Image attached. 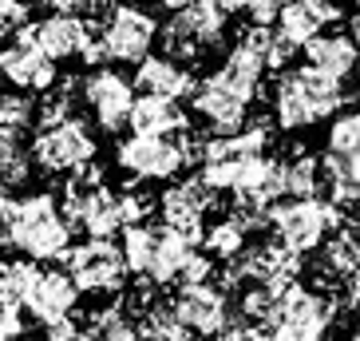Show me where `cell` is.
<instances>
[{
    "label": "cell",
    "instance_id": "6da1fadb",
    "mask_svg": "<svg viewBox=\"0 0 360 341\" xmlns=\"http://www.w3.org/2000/svg\"><path fill=\"white\" fill-rule=\"evenodd\" d=\"M269 72L262 56L245 52L242 44H233L226 60L214 68L206 80H198L191 92V107L214 135H238L250 119V104L262 92V75Z\"/></svg>",
    "mask_w": 360,
    "mask_h": 341
},
{
    "label": "cell",
    "instance_id": "7a4b0ae2",
    "mask_svg": "<svg viewBox=\"0 0 360 341\" xmlns=\"http://www.w3.org/2000/svg\"><path fill=\"white\" fill-rule=\"evenodd\" d=\"M72 223H68L60 199L48 191H32L12 199L4 223H0V250L24 254L32 262H56L72 250Z\"/></svg>",
    "mask_w": 360,
    "mask_h": 341
},
{
    "label": "cell",
    "instance_id": "3957f363",
    "mask_svg": "<svg viewBox=\"0 0 360 341\" xmlns=\"http://www.w3.org/2000/svg\"><path fill=\"white\" fill-rule=\"evenodd\" d=\"M345 99H349V92H345L340 80L305 64V68L277 75L274 96H269V111H274V123L281 131H305L313 123H321V119L337 116Z\"/></svg>",
    "mask_w": 360,
    "mask_h": 341
},
{
    "label": "cell",
    "instance_id": "277c9868",
    "mask_svg": "<svg viewBox=\"0 0 360 341\" xmlns=\"http://www.w3.org/2000/svg\"><path fill=\"white\" fill-rule=\"evenodd\" d=\"M60 206H64L72 230H84L87 238H115L131 226L123 191L107 187L99 163H87L75 175H68L64 191H60Z\"/></svg>",
    "mask_w": 360,
    "mask_h": 341
},
{
    "label": "cell",
    "instance_id": "5b68a950",
    "mask_svg": "<svg viewBox=\"0 0 360 341\" xmlns=\"http://www.w3.org/2000/svg\"><path fill=\"white\" fill-rule=\"evenodd\" d=\"M123 258H127V270L135 278H147L155 286H170V282H182L186 266L198 254V242H191L186 235L170 230L167 223H135L123 230Z\"/></svg>",
    "mask_w": 360,
    "mask_h": 341
},
{
    "label": "cell",
    "instance_id": "8992f818",
    "mask_svg": "<svg viewBox=\"0 0 360 341\" xmlns=\"http://www.w3.org/2000/svg\"><path fill=\"white\" fill-rule=\"evenodd\" d=\"M206 139L194 135L191 128L174 135H131L115 143V163L139 182H162L174 179L186 167H202Z\"/></svg>",
    "mask_w": 360,
    "mask_h": 341
},
{
    "label": "cell",
    "instance_id": "52a82bcc",
    "mask_svg": "<svg viewBox=\"0 0 360 341\" xmlns=\"http://www.w3.org/2000/svg\"><path fill=\"white\" fill-rule=\"evenodd\" d=\"M333 318H337V302L328 298L325 290L293 282L285 290L281 306H277V318L265 330H257V337L262 341H325Z\"/></svg>",
    "mask_w": 360,
    "mask_h": 341
},
{
    "label": "cell",
    "instance_id": "ba28073f",
    "mask_svg": "<svg viewBox=\"0 0 360 341\" xmlns=\"http://www.w3.org/2000/svg\"><path fill=\"white\" fill-rule=\"evenodd\" d=\"M28 151H32L36 170L56 179V175H75L79 167L96 163L99 143H96V128L87 119L72 116L64 123H52V128H36Z\"/></svg>",
    "mask_w": 360,
    "mask_h": 341
},
{
    "label": "cell",
    "instance_id": "9c48e42d",
    "mask_svg": "<svg viewBox=\"0 0 360 341\" xmlns=\"http://www.w3.org/2000/svg\"><path fill=\"white\" fill-rule=\"evenodd\" d=\"M337 226H345V218L325 199H289V203L274 206V238L297 250L301 258L321 250Z\"/></svg>",
    "mask_w": 360,
    "mask_h": 341
},
{
    "label": "cell",
    "instance_id": "30bf717a",
    "mask_svg": "<svg viewBox=\"0 0 360 341\" xmlns=\"http://www.w3.org/2000/svg\"><path fill=\"white\" fill-rule=\"evenodd\" d=\"M64 270L75 278L79 294H123L131 274L123 246L111 238H87V242L72 246L64 258Z\"/></svg>",
    "mask_w": 360,
    "mask_h": 341
},
{
    "label": "cell",
    "instance_id": "8fae6325",
    "mask_svg": "<svg viewBox=\"0 0 360 341\" xmlns=\"http://www.w3.org/2000/svg\"><path fill=\"white\" fill-rule=\"evenodd\" d=\"M79 87H84V104L96 119V128L107 131V135H115L119 128H127L131 123V111H135V80H127L123 72L115 68H87L79 75Z\"/></svg>",
    "mask_w": 360,
    "mask_h": 341
},
{
    "label": "cell",
    "instance_id": "7c38bea8",
    "mask_svg": "<svg viewBox=\"0 0 360 341\" xmlns=\"http://www.w3.org/2000/svg\"><path fill=\"white\" fill-rule=\"evenodd\" d=\"M99 40H103L107 60L115 64H143L150 48L159 44V20L139 4H119L103 24H99Z\"/></svg>",
    "mask_w": 360,
    "mask_h": 341
},
{
    "label": "cell",
    "instance_id": "4fadbf2b",
    "mask_svg": "<svg viewBox=\"0 0 360 341\" xmlns=\"http://www.w3.org/2000/svg\"><path fill=\"white\" fill-rule=\"evenodd\" d=\"M0 80H8L12 92H28V96H44L48 87L60 84L56 60L36 44L32 24L8 44H0Z\"/></svg>",
    "mask_w": 360,
    "mask_h": 341
},
{
    "label": "cell",
    "instance_id": "5bb4252c",
    "mask_svg": "<svg viewBox=\"0 0 360 341\" xmlns=\"http://www.w3.org/2000/svg\"><path fill=\"white\" fill-rule=\"evenodd\" d=\"M170 306L186 321V330L198 333V337H222L233 321L230 294H226V286H218V278L214 282H182Z\"/></svg>",
    "mask_w": 360,
    "mask_h": 341
},
{
    "label": "cell",
    "instance_id": "9a60e30c",
    "mask_svg": "<svg viewBox=\"0 0 360 341\" xmlns=\"http://www.w3.org/2000/svg\"><path fill=\"white\" fill-rule=\"evenodd\" d=\"M218 203V191L202 175H191L182 182H170L167 191L159 194V214L170 230L186 235L191 242L202 246V235H206V214Z\"/></svg>",
    "mask_w": 360,
    "mask_h": 341
},
{
    "label": "cell",
    "instance_id": "2e32d148",
    "mask_svg": "<svg viewBox=\"0 0 360 341\" xmlns=\"http://www.w3.org/2000/svg\"><path fill=\"white\" fill-rule=\"evenodd\" d=\"M75 306H79V286H75V278L68 270H40L32 294L24 302L28 318L40 321L44 330L60 326V321H72Z\"/></svg>",
    "mask_w": 360,
    "mask_h": 341
},
{
    "label": "cell",
    "instance_id": "e0dca14e",
    "mask_svg": "<svg viewBox=\"0 0 360 341\" xmlns=\"http://www.w3.org/2000/svg\"><path fill=\"white\" fill-rule=\"evenodd\" d=\"M99 24L87 20V16H75V12H48L44 20H32V36L44 52L52 56L56 64L60 60H79L84 48L91 44Z\"/></svg>",
    "mask_w": 360,
    "mask_h": 341
},
{
    "label": "cell",
    "instance_id": "ac0fdd59",
    "mask_svg": "<svg viewBox=\"0 0 360 341\" xmlns=\"http://www.w3.org/2000/svg\"><path fill=\"white\" fill-rule=\"evenodd\" d=\"M333 20H340L337 0H289L281 16H277V32L293 40L297 48L313 44L317 36H325V28Z\"/></svg>",
    "mask_w": 360,
    "mask_h": 341
},
{
    "label": "cell",
    "instance_id": "d6986e66",
    "mask_svg": "<svg viewBox=\"0 0 360 341\" xmlns=\"http://www.w3.org/2000/svg\"><path fill=\"white\" fill-rule=\"evenodd\" d=\"M139 96H159V99H186L194 92V75L186 64H174L167 56H147L135 68Z\"/></svg>",
    "mask_w": 360,
    "mask_h": 341
},
{
    "label": "cell",
    "instance_id": "ffe728a7",
    "mask_svg": "<svg viewBox=\"0 0 360 341\" xmlns=\"http://www.w3.org/2000/svg\"><path fill=\"white\" fill-rule=\"evenodd\" d=\"M305 56H309V68L333 75L345 84V75H352L360 68V52H356V40L349 32H325L317 36L313 44H305Z\"/></svg>",
    "mask_w": 360,
    "mask_h": 341
},
{
    "label": "cell",
    "instance_id": "44dd1931",
    "mask_svg": "<svg viewBox=\"0 0 360 341\" xmlns=\"http://www.w3.org/2000/svg\"><path fill=\"white\" fill-rule=\"evenodd\" d=\"M127 128H131V135H174V131L191 128V119H186V111L179 107V99L139 96Z\"/></svg>",
    "mask_w": 360,
    "mask_h": 341
},
{
    "label": "cell",
    "instance_id": "7402d4cb",
    "mask_svg": "<svg viewBox=\"0 0 360 341\" xmlns=\"http://www.w3.org/2000/svg\"><path fill=\"white\" fill-rule=\"evenodd\" d=\"M281 175H285V199H321V191H328L325 163L309 151H293L289 159H281Z\"/></svg>",
    "mask_w": 360,
    "mask_h": 341
},
{
    "label": "cell",
    "instance_id": "603a6c76",
    "mask_svg": "<svg viewBox=\"0 0 360 341\" xmlns=\"http://www.w3.org/2000/svg\"><path fill=\"white\" fill-rule=\"evenodd\" d=\"M159 44H162V56H167V60H174V64H186V68H194L202 56L210 52V48L198 40V32H194L191 24L182 20V12H174V16H170V20L159 28Z\"/></svg>",
    "mask_w": 360,
    "mask_h": 341
},
{
    "label": "cell",
    "instance_id": "cb8c5ba5",
    "mask_svg": "<svg viewBox=\"0 0 360 341\" xmlns=\"http://www.w3.org/2000/svg\"><path fill=\"white\" fill-rule=\"evenodd\" d=\"M87 337L91 341H135L139 337V321L127 309V302H111V306L91 309L87 318Z\"/></svg>",
    "mask_w": 360,
    "mask_h": 341
},
{
    "label": "cell",
    "instance_id": "d4e9b609",
    "mask_svg": "<svg viewBox=\"0 0 360 341\" xmlns=\"http://www.w3.org/2000/svg\"><path fill=\"white\" fill-rule=\"evenodd\" d=\"M32 151L24 147V135L20 131H8L0 128V187H24V182L32 179Z\"/></svg>",
    "mask_w": 360,
    "mask_h": 341
},
{
    "label": "cell",
    "instance_id": "484cf974",
    "mask_svg": "<svg viewBox=\"0 0 360 341\" xmlns=\"http://www.w3.org/2000/svg\"><path fill=\"white\" fill-rule=\"evenodd\" d=\"M36 278H40V266H36L32 258L24 254H12V258H0V298L8 302V306H20L28 302L32 294Z\"/></svg>",
    "mask_w": 360,
    "mask_h": 341
},
{
    "label": "cell",
    "instance_id": "4316f807",
    "mask_svg": "<svg viewBox=\"0 0 360 341\" xmlns=\"http://www.w3.org/2000/svg\"><path fill=\"white\" fill-rule=\"evenodd\" d=\"M79 99H84L79 75H60V84L48 87V92L40 96V128H52V123H64V119H72Z\"/></svg>",
    "mask_w": 360,
    "mask_h": 341
},
{
    "label": "cell",
    "instance_id": "83f0119b",
    "mask_svg": "<svg viewBox=\"0 0 360 341\" xmlns=\"http://www.w3.org/2000/svg\"><path fill=\"white\" fill-rule=\"evenodd\" d=\"M139 337L143 341H191L194 333L186 330V321L174 314L170 302H159V306H150L147 314H139Z\"/></svg>",
    "mask_w": 360,
    "mask_h": 341
},
{
    "label": "cell",
    "instance_id": "f1b7e54d",
    "mask_svg": "<svg viewBox=\"0 0 360 341\" xmlns=\"http://www.w3.org/2000/svg\"><path fill=\"white\" fill-rule=\"evenodd\" d=\"M226 16L230 12H222L214 0H194L191 8H182V20L191 24L194 32H198V40L206 44V48H218L226 36Z\"/></svg>",
    "mask_w": 360,
    "mask_h": 341
},
{
    "label": "cell",
    "instance_id": "f546056e",
    "mask_svg": "<svg viewBox=\"0 0 360 341\" xmlns=\"http://www.w3.org/2000/svg\"><path fill=\"white\" fill-rule=\"evenodd\" d=\"M245 230L233 218H222V223L206 226V235H202V250L210 258H218V262H233V258L245 250Z\"/></svg>",
    "mask_w": 360,
    "mask_h": 341
},
{
    "label": "cell",
    "instance_id": "4dcf8cb0",
    "mask_svg": "<svg viewBox=\"0 0 360 341\" xmlns=\"http://www.w3.org/2000/svg\"><path fill=\"white\" fill-rule=\"evenodd\" d=\"M40 123V99H32L28 92H4L0 96V128L8 131H32Z\"/></svg>",
    "mask_w": 360,
    "mask_h": 341
},
{
    "label": "cell",
    "instance_id": "1f68e13d",
    "mask_svg": "<svg viewBox=\"0 0 360 341\" xmlns=\"http://www.w3.org/2000/svg\"><path fill=\"white\" fill-rule=\"evenodd\" d=\"M28 16H32V4L28 0H0V44H8L12 36H20L32 24Z\"/></svg>",
    "mask_w": 360,
    "mask_h": 341
},
{
    "label": "cell",
    "instance_id": "d6a6232c",
    "mask_svg": "<svg viewBox=\"0 0 360 341\" xmlns=\"http://www.w3.org/2000/svg\"><path fill=\"white\" fill-rule=\"evenodd\" d=\"M24 337V314L20 306H8L0 298V341H20Z\"/></svg>",
    "mask_w": 360,
    "mask_h": 341
},
{
    "label": "cell",
    "instance_id": "836d02e7",
    "mask_svg": "<svg viewBox=\"0 0 360 341\" xmlns=\"http://www.w3.org/2000/svg\"><path fill=\"white\" fill-rule=\"evenodd\" d=\"M285 4L289 0H250V20L254 24H274Z\"/></svg>",
    "mask_w": 360,
    "mask_h": 341
},
{
    "label": "cell",
    "instance_id": "e575fe53",
    "mask_svg": "<svg viewBox=\"0 0 360 341\" xmlns=\"http://www.w3.org/2000/svg\"><path fill=\"white\" fill-rule=\"evenodd\" d=\"M40 341H91V337H87L84 326H75V321H60V326H48Z\"/></svg>",
    "mask_w": 360,
    "mask_h": 341
},
{
    "label": "cell",
    "instance_id": "d590c367",
    "mask_svg": "<svg viewBox=\"0 0 360 341\" xmlns=\"http://www.w3.org/2000/svg\"><path fill=\"white\" fill-rule=\"evenodd\" d=\"M345 306L360 314V270H352V274L345 278Z\"/></svg>",
    "mask_w": 360,
    "mask_h": 341
},
{
    "label": "cell",
    "instance_id": "8d00e7d4",
    "mask_svg": "<svg viewBox=\"0 0 360 341\" xmlns=\"http://www.w3.org/2000/svg\"><path fill=\"white\" fill-rule=\"evenodd\" d=\"M28 4H40L48 12H79L84 8V0H28Z\"/></svg>",
    "mask_w": 360,
    "mask_h": 341
},
{
    "label": "cell",
    "instance_id": "74e56055",
    "mask_svg": "<svg viewBox=\"0 0 360 341\" xmlns=\"http://www.w3.org/2000/svg\"><path fill=\"white\" fill-rule=\"evenodd\" d=\"M222 12H242V8H250V0H214Z\"/></svg>",
    "mask_w": 360,
    "mask_h": 341
},
{
    "label": "cell",
    "instance_id": "f35d334b",
    "mask_svg": "<svg viewBox=\"0 0 360 341\" xmlns=\"http://www.w3.org/2000/svg\"><path fill=\"white\" fill-rule=\"evenodd\" d=\"M349 36H352V40L360 44V8H356V12H352V16H349Z\"/></svg>",
    "mask_w": 360,
    "mask_h": 341
},
{
    "label": "cell",
    "instance_id": "ab89813d",
    "mask_svg": "<svg viewBox=\"0 0 360 341\" xmlns=\"http://www.w3.org/2000/svg\"><path fill=\"white\" fill-rule=\"evenodd\" d=\"M162 8H170V12H182V8H191L194 0H159Z\"/></svg>",
    "mask_w": 360,
    "mask_h": 341
},
{
    "label": "cell",
    "instance_id": "60d3db41",
    "mask_svg": "<svg viewBox=\"0 0 360 341\" xmlns=\"http://www.w3.org/2000/svg\"><path fill=\"white\" fill-rule=\"evenodd\" d=\"M12 199H8V187H0V223H4V214H8Z\"/></svg>",
    "mask_w": 360,
    "mask_h": 341
},
{
    "label": "cell",
    "instance_id": "b9f144b4",
    "mask_svg": "<svg viewBox=\"0 0 360 341\" xmlns=\"http://www.w3.org/2000/svg\"><path fill=\"white\" fill-rule=\"evenodd\" d=\"M349 341H360V314H356V330H352V337Z\"/></svg>",
    "mask_w": 360,
    "mask_h": 341
},
{
    "label": "cell",
    "instance_id": "7bdbcfd3",
    "mask_svg": "<svg viewBox=\"0 0 360 341\" xmlns=\"http://www.w3.org/2000/svg\"><path fill=\"white\" fill-rule=\"evenodd\" d=\"M135 341H143V337H135Z\"/></svg>",
    "mask_w": 360,
    "mask_h": 341
}]
</instances>
